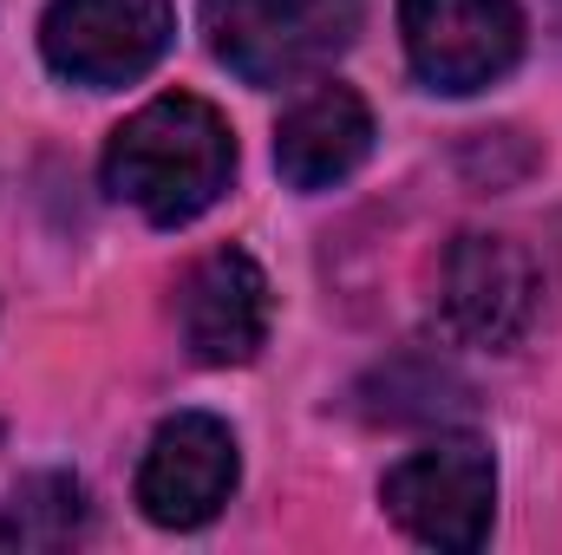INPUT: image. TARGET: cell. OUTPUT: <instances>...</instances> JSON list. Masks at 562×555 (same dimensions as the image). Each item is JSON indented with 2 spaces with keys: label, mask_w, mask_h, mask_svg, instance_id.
<instances>
[{
  "label": "cell",
  "mask_w": 562,
  "mask_h": 555,
  "mask_svg": "<svg viewBox=\"0 0 562 555\" xmlns=\"http://www.w3.org/2000/svg\"><path fill=\"white\" fill-rule=\"evenodd\" d=\"M229 177H236V138L223 112L190 92L150 99L105 144V190L157 229L196 223L229 190Z\"/></svg>",
  "instance_id": "obj_1"
},
{
  "label": "cell",
  "mask_w": 562,
  "mask_h": 555,
  "mask_svg": "<svg viewBox=\"0 0 562 555\" xmlns=\"http://www.w3.org/2000/svg\"><path fill=\"white\" fill-rule=\"evenodd\" d=\"M367 0H203L210 53L243 86H288L360 33Z\"/></svg>",
  "instance_id": "obj_2"
},
{
  "label": "cell",
  "mask_w": 562,
  "mask_h": 555,
  "mask_svg": "<svg viewBox=\"0 0 562 555\" xmlns=\"http://www.w3.org/2000/svg\"><path fill=\"white\" fill-rule=\"evenodd\" d=\"M393 523L425 550H484L497 510V464L477 438H431L380 484Z\"/></svg>",
  "instance_id": "obj_3"
},
{
  "label": "cell",
  "mask_w": 562,
  "mask_h": 555,
  "mask_svg": "<svg viewBox=\"0 0 562 555\" xmlns=\"http://www.w3.org/2000/svg\"><path fill=\"white\" fill-rule=\"evenodd\" d=\"M177 33L170 0H53L40 13V53L59 79L112 92L144 79Z\"/></svg>",
  "instance_id": "obj_4"
},
{
  "label": "cell",
  "mask_w": 562,
  "mask_h": 555,
  "mask_svg": "<svg viewBox=\"0 0 562 555\" xmlns=\"http://www.w3.org/2000/svg\"><path fill=\"white\" fill-rule=\"evenodd\" d=\"M406 66L431 92H484L524 59V7L517 0H400Z\"/></svg>",
  "instance_id": "obj_5"
},
{
  "label": "cell",
  "mask_w": 562,
  "mask_h": 555,
  "mask_svg": "<svg viewBox=\"0 0 562 555\" xmlns=\"http://www.w3.org/2000/svg\"><path fill=\"white\" fill-rule=\"evenodd\" d=\"M438 301H445V327L471 347H491V353H510L530 320H537V301H543V275H537V256L517 242V236H458L445 249V275H438Z\"/></svg>",
  "instance_id": "obj_6"
},
{
  "label": "cell",
  "mask_w": 562,
  "mask_h": 555,
  "mask_svg": "<svg viewBox=\"0 0 562 555\" xmlns=\"http://www.w3.org/2000/svg\"><path fill=\"white\" fill-rule=\"evenodd\" d=\"M243 477L236 438L216 412H177L157 424L138 464V510L157 530H203Z\"/></svg>",
  "instance_id": "obj_7"
},
{
  "label": "cell",
  "mask_w": 562,
  "mask_h": 555,
  "mask_svg": "<svg viewBox=\"0 0 562 555\" xmlns=\"http://www.w3.org/2000/svg\"><path fill=\"white\" fill-rule=\"evenodd\" d=\"M177 314H183V340L203 366H249L269 347L276 294L249 249H216L190 269Z\"/></svg>",
  "instance_id": "obj_8"
},
{
  "label": "cell",
  "mask_w": 562,
  "mask_h": 555,
  "mask_svg": "<svg viewBox=\"0 0 562 555\" xmlns=\"http://www.w3.org/2000/svg\"><path fill=\"white\" fill-rule=\"evenodd\" d=\"M373 150V112L353 86H314L276 132V170L288 190H334Z\"/></svg>",
  "instance_id": "obj_9"
},
{
  "label": "cell",
  "mask_w": 562,
  "mask_h": 555,
  "mask_svg": "<svg viewBox=\"0 0 562 555\" xmlns=\"http://www.w3.org/2000/svg\"><path fill=\"white\" fill-rule=\"evenodd\" d=\"M86 490L72 484V477H26L20 484V497H13V510H7V543H20V550H53V543H72L79 530H86Z\"/></svg>",
  "instance_id": "obj_10"
}]
</instances>
